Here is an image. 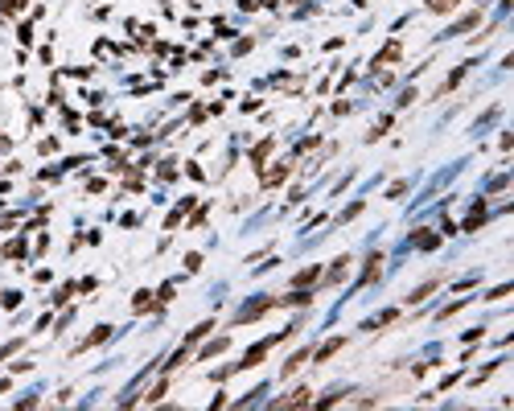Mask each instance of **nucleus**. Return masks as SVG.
Instances as JSON below:
<instances>
[{
  "mask_svg": "<svg viewBox=\"0 0 514 411\" xmlns=\"http://www.w3.org/2000/svg\"><path fill=\"white\" fill-rule=\"evenodd\" d=\"M342 350V337H334V341H329V345H321V354H317V362H325L329 354H338Z\"/></svg>",
  "mask_w": 514,
  "mask_h": 411,
  "instance_id": "1",
  "label": "nucleus"
},
{
  "mask_svg": "<svg viewBox=\"0 0 514 411\" xmlns=\"http://www.w3.org/2000/svg\"><path fill=\"white\" fill-rule=\"evenodd\" d=\"M477 21H481V17H477V13H473V17H465V21H457V25H452V33H465V29H473V25H477Z\"/></svg>",
  "mask_w": 514,
  "mask_h": 411,
  "instance_id": "2",
  "label": "nucleus"
},
{
  "mask_svg": "<svg viewBox=\"0 0 514 411\" xmlns=\"http://www.w3.org/2000/svg\"><path fill=\"white\" fill-rule=\"evenodd\" d=\"M452 5H457V0H436V5H432V9L440 13V9H452Z\"/></svg>",
  "mask_w": 514,
  "mask_h": 411,
  "instance_id": "3",
  "label": "nucleus"
}]
</instances>
